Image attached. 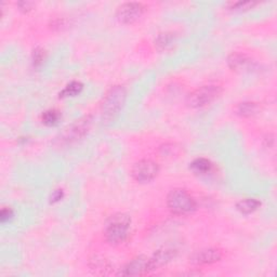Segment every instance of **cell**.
I'll list each match as a JSON object with an SVG mask.
<instances>
[{"mask_svg":"<svg viewBox=\"0 0 277 277\" xmlns=\"http://www.w3.org/2000/svg\"><path fill=\"white\" fill-rule=\"evenodd\" d=\"M131 225V218L126 213H115L110 216L104 227L106 240L112 245H119L127 240Z\"/></svg>","mask_w":277,"mask_h":277,"instance_id":"obj_1","label":"cell"},{"mask_svg":"<svg viewBox=\"0 0 277 277\" xmlns=\"http://www.w3.org/2000/svg\"><path fill=\"white\" fill-rule=\"evenodd\" d=\"M126 89L122 86H114L104 95L102 103V114L105 120L114 119L115 116L120 112L126 101Z\"/></svg>","mask_w":277,"mask_h":277,"instance_id":"obj_2","label":"cell"},{"mask_svg":"<svg viewBox=\"0 0 277 277\" xmlns=\"http://www.w3.org/2000/svg\"><path fill=\"white\" fill-rule=\"evenodd\" d=\"M91 116H85L79 120H76L74 123L69 124L57 137V142L60 145H71L84 137L91 127Z\"/></svg>","mask_w":277,"mask_h":277,"instance_id":"obj_3","label":"cell"},{"mask_svg":"<svg viewBox=\"0 0 277 277\" xmlns=\"http://www.w3.org/2000/svg\"><path fill=\"white\" fill-rule=\"evenodd\" d=\"M167 205L175 214H188L195 210L196 203L185 190H172L167 196Z\"/></svg>","mask_w":277,"mask_h":277,"instance_id":"obj_4","label":"cell"},{"mask_svg":"<svg viewBox=\"0 0 277 277\" xmlns=\"http://www.w3.org/2000/svg\"><path fill=\"white\" fill-rule=\"evenodd\" d=\"M222 92V88L217 85H207L199 87L188 96V105L193 108L204 107L216 100Z\"/></svg>","mask_w":277,"mask_h":277,"instance_id":"obj_5","label":"cell"},{"mask_svg":"<svg viewBox=\"0 0 277 277\" xmlns=\"http://www.w3.org/2000/svg\"><path fill=\"white\" fill-rule=\"evenodd\" d=\"M159 172V166L151 159H142L134 164L131 170L132 178L137 182L145 183L154 180Z\"/></svg>","mask_w":277,"mask_h":277,"instance_id":"obj_6","label":"cell"},{"mask_svg":"<svg viewBox=\"0 0 277 277\" xmlns=\"http://www.w3.org/2000/svg\"><path fill=\"white\" fill-rule=\"evenodd\" d=\"M145 12V6L141 3H124L116 11V18L120 23L132 24L140 19Z\"/></svg>","mask_w":277,"mask_h":277,"instance_id":"obj_7","label":"cell"},{"mask_svg":"<svg viewBox=\"0 0 277 277\" xmlns=\"http://www.w3.org/2000/svg\"><path fill=\"white\" fill-rule=\"evenodd\" d=\"M222 251L218 248H208L196 251L190 257V263L192 265H206L212 264L222 259Z\"/></svg>","mask_w":277,"mask_h":277,"instance_id":"obj_8","label":"cell"},{"mask_svg":"<svg viewBox=\"0 0 277 277\" xmlns=\"http://www.w3.org/2000/svg\"><path fill=\"white\" fill-rule=\"evenodd\" d=\"M176 255L177 250H175V249H158L151 258H149V273L156 271V269H158L159 267H163L164 265H167L172 259L176 258Z\"/></svg>","mask_w":277,"mask_h":277,"instance_id":"obj_9","label":"cell"},{"mask_svg":"<svg viewBox=\"0 0 277 277\" xmlns=\"http://www.w3.org/2000/svg\"><path fill=\"white\" fill-rule=\"evenodd\" d=\"M227 64L232 71L235 72H250L255 67V63L248 58L246 54L239 52H233L227 58Z\"/></svg>","mask_w":277,"mask_h":277,"instance_id":"obj_10","label":"cell"},{"mask_svg":"<svg viewBox=\"0 0 277 277\" xmlns=\"http://www.w3.org/2000/svg\"><path fill=\"white\" fill-rule=\"evenodd\" d=\"M149 273V258L144 255L131 260L128 264L122 268L120 275L122 276H140Z\"/></svg>","mask_w":277,"mask_h":277,"instance_id":"obj_11","label":"cell"},{"mask_svg":"<svg viewBox=\"0 0 277 277\" xmlns=\"http://www.w3.org/2000/svg\"><path fill=\"white\" fill-rule=\"evenodd\" d=\"M212 167H213V165L209 161V159L203 158V157L194 159V161L190 165V169L194 173H196V175H200V176L210 173L212 170Z\"/></svg>","mask_w":277,"mask_h":277,"instance_id":"obj_12","label":"cell"},{"mask_svg":"<svg viewBox=\"0 0 277 277\" xmlns=\"http://www.w3.org/2000/svg\"><path fill=\"white\" fill-rule=\"evenodd\" d=\"M176 41V34L172 32H164L158 34L155 39V47L158 50H168Z\"/></svg>","mask_w":277,"mask_h":277,"instance_id":"obj_13","label":"cell"},{"mask_svg":"<svg viewBox=\"0 0 277 277\" xmlns=\"http://www.w3.org/2000/svg\"><path fill=\"white\" fill-rule=\"evenodd\" d=\"M261 206V203L255 198L241 199L236 204V209L242 214H250L257 211Z\"/></svg>","mask_w":277,"mask_h":277,"instance_id":"obj_14","label":"cell"},{"mask_svg":"<svg viewBox=\"0 0 277 277\" xmlns=\"http://www.w3.org/2000/svg\"><path fill=\"white\" fill-rule=\"evenodd\" d=\"M90 268L93 269L95 274L107 275L112 271V265L106 259L102 257H94L90 261Z\"/></svg>","mask_w":277,"mask_h":277,"instance_id":"obj_15","label":"cell"},{"mask_svg":"<svg viewBox=\"0 0 277 277\" xmlns=\"http://www.w3.org/2000/svg\"><path fill=\"white\" fill-rule=\"evenodd\" d=\"M260 106L258 103L254 102H242L239 103L236 107V113L242 117H250L258 114Z\"/></svg>","mask_w":277,"mask_h":277,"instance_id":"obj_16","label":"cell"},{"mask_svg":"<svg viewBox=\"0 0 277 277\" xmlns=\"http://www.w3.org/2000/svg\"><path fill=\"white\" fill-rule=\"evenodd\" d=\"M60 119H61V113L58 109H54V108L48 109L45 113H43V115H41V121H43V123L46 124V126H49V127L58 124Z\"/></svg>","mask_w":277,"mask_h":277,"instance_id":"obj_17","label":"cell"},{"mask_svg":"<svg viewBox=\"0 0 277 277\" xmlns=\"http://www.w3.org/2000/svg\"><path fill=\"white\" fill-rule=\"evenodd\" d=\"M82 89H84V85L80 81H72L71 84H68L60 92V98H68V96L78 95L82 91Z\"/></svg>","mask_w":277,"mask_h":277,"instance_id":"obj_18","label":"cell"},{"mask_svg":"<svg viewBox=\"0 0 277 277\" xmlns=\"http://www.w3.org/2000/svg\"><path fill=\"white\" fill-rule=\"evenodd\" d=\"M257 5V3L252 2H231L227 3L226 6L230 10H248Z\"/></svg>","mask_w":277,"mask_h":277,"instance_id":"obj_19","label":"cell"},{"mask_svg":"<svg viewBox=\"0 0 277 277\" xmlns=\"http://www.w3.org/2000/svg\"><path fill=\"white\" fill-rule=\"evenodd\" d=\"M45 60H46V51L43 49V48H36L32 54L33 65L35 67H38L44 63Z\"/></svg>","mask_w":277,"mask_h":277,"instance_id":"obj_20","label":"cell"},{"mask_svg":"<svg viewBox=\"0 0 277 277\" xmlns=\"http://www.w3.org/2000/svg\"><path fill=\"white\" fill-rule=\"evenodd\" d=\"M17 5L20 8V10L23 12H30L35 7V3L33 2H19Z\"/></svg>","mask_w":277,"mask_h":277,"instance_id":"obj_21","label":"cell"},{"mask_svg":"<svg viewBox=\"0 0 277 277\" xmlns=\"http://www.w3.org/2000/svg\"><path fill=\"white\" fill-rule=\"evenodd\" d=\"M64 196V193H63V190H54L52 193H51V196H50V202L52 204L54 203H58L60 202V200L63 198Z\"/></svg>","mask_w":277,"mask_h":277,"instance_id":"obj_22","label":"cell"},{"mask_svg":"<svg viewBox=\"0 0 277 277\" xmlns=\"http://www.w3.org/2000/svg\"><path fill=\"white\" fill-rule=\"evenodd\" d=\"M12 217H13V211L10 209V208H4L2 210V213H0V219H2L3 223L9 221Z\"/></svg>","mask_w":277,"mask_h":277,"instance_id":"obj_23","label":"cell"}]
</instances>
